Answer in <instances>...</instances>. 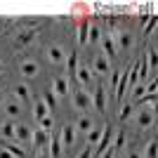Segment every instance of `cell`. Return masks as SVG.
<instances>
[{"instance_id":"17","label":"cell","mask_w":158,"mask_h":158,"mask_svg":"<svg viewBox=\"0 0 158 158\" xmlns=\"http://www.w3.org/2000/svg\"><path fill=\"white\" fill-rule=\"evenodd\" d=\"M153 125V111H149V109H142V113H139V127H151Z\"/></svg>"},{"instance_id":"18","label":"cell","mask_w":158,"mask_h":158,"mask_svg":"<svg viewBox=\"0 0 158 158\" xmlns=\"http://www.w3.org/2000/svg\"><path fill=\"white\" fill-rule=\"evenodd\" d=\"M132 43H135L132 33H127V31H120V33H118V47H123V50H130Z\"/></svg>"},{"instance_id":"10","label":"cell","mask_w":158,"mask_h":158,"mask_svg":"<svg viewBox=\"0 0 158 158\" xmlns=\"http://www.w3.org/2000/svg\"><path fill=\"white\" fill-rule=\"evenodd\" d=\"M76 80H78V85H90V83H92L90 66H78V69H76Z\"/></svg>"},{"instance_id":"15","label":"cell","mask_w":158,"mask_h":158,"mask_svg":"<svg viewBox=\"0 0 158 158\" xmlns=\"http://www.w3.org/2000/svg\"><path fill=\"white\" fill-rule=\"evenodd\" d=\"M92 127H94V120L90 118V116H85V113L76 120V130H80V132H90Z\"/></svg>"},{"instance_id":"20","label":"cell","mask_w":158,"mask_h":158,"mask_svg":"<svg viewBox=\"0 0 158 158\" xmlns=\"http://www.w3.org/2000/svg\"><path fill=\"white\" fill-rule=\"evenodd\" d=\"M5 151H10L14 158H26V153H24V149L21 146H17L14 142H5Z\"/></svg>"},{"instance_id":"32","label":"cell","mask_w":158,"mask_h":158,"mask_svg":"<svg viewBox=\"0 0 158 158\" xmlns=\"http://www.w3.org/2000/svg\"><path fill=\"white\" fill-rule=\"evenodd\" d=\"M137 104H156V94H142V97L137 99Z\"/></svg>"},{"instance_id":"34","label":"cell","mask_w":158,"mask_h":158,"mask_svg":"<svg viewBox=\"0 0 158 158\" xmlns=\"http://www.w3.org/2000/svg\"><path fill=\"white\" fill-rule=\"evenodd\" d=\"M144 92H146V87H144V85H135V87H132V97H137V99L142 97Z\"/></svg>"},{"instance_id":"8","label":"cell","mask_w":158,"mask_h":158,"mask_svg":"<svg viewBox=\"0 0 158 158\" xmlns=\"http://www.w3.org/2000/svg\"><path fill=\"white\" fill-rule=\"evenodd\" d=\"M94 71H97L99 76H109V73H111V64H109V59H106L104 54H97V57H94Z\"/></svg>"},{"instance_id":"28","label":"cell","mask_w":158,"mask_h":158,"mask_svg":"<svg viewBox=\"0 0 158 158\" xmlns=\"http://www.w3.org/2000/svg\"><path fill=\"white\" fill-rule=\"evenodd\" d=\"M43 102H45L47 111H50V109H54V106H57V102H59V99H57L52 92H50V90H47V92H45V99H43Z\"/></svg>"},{"instance_id":"30","label":"cell","mask_w":158,"mask_h":158,"mask_svg":"<svg viewBox=\"0 0 158 158\" xmlns=\"http://www.w3.org/2000/svg\"><path fill=\"white\" fill-rule=\"evenodd\" d=\"M156 156H158V144H156V139H153L146 146V158H156Z\"/></svg>"},{"instance_id":"13","label":"cell","mask_w":158,"mask_h":158,"mask_svg":"<svg viewBox=\"0 0 158 158\" xmlns=\"http://www.w3.org/2000/svg\"><path fill=\"white\" fill-rule=\"evenodd\" d=\"M31 142L38 146V149H43V146L50 142V132H45V130H33L31 132Z\"/></svg>"},{"instance_id":"7","label":"cell","mask_w":158,"mask_h":158,"mask_svg":"<svg viewBox=\"0 0 158 158\" xmlns=\"http://www.w3.org/2000/svg\"><path fill=\"white\" fill-rule=\"evenodd\" d=\"M59 139H61V144H64V146H73V139H76V125H73V123H66Z\"/></svg>"},{"instance_id":"29","label":"cell","mask_w":158,"mask_h":158,"mask_svg":"<svg viewBox=\"0 0 158 158\" xmlns=\"http://www.w3.org/2000/svg\"><path fill=\"white\" fill-rule=\"evenodd\" d=\"M102 40V33H99L97 26H90V33H87V43H99Z\"/></svg>"},{"instance_id":"21","label":"cell","mask_w":158,"mask_h":158,"mask_svg":"<svg viewBox=\"0 0 158 158\" xmlns=\"http://www.w3.org/2000/svg\"><path fill=\"white\" fill-rule=\"evenodd\" d=\"M61 156V139L54 137L50 139V158H59Z\"/></svg>"},{"instance_id":"4","label":"cell","mask_w":158,"mask_h":158,"mask_svg":"<svg viewBox=\"0 0 158 158\" xmlns=\"http://www.w3.org/2000/svg\"><path fill=\"white\" fill-rule=\"evenodd\" d=\"M111 137H113V130L106 125L104 132H102V137H99V142H97V146H94V149H97V156H102V153L111 146Z\"/></svg>"},{"instance_id":"9","label":"cell","mask_w":158,"mask_h":158,"mask_svg":"<svg viewBox=\"0 0 158 158\" xmlns=\"http://www.w3.org/2000/svg\"><path fill=\"white\" fill-rule=\"evenodd\" d=\"M14 139L17 142H31V127L26 123H17L14 125Z\"/></svg>"},{"instance_id":"3","label":"cell","mask_w":158,"mask_h":158,"mask_svg":"<svg viewBox=\"0 0 158 158\" xmlns=\"http://www.w3.org/2000/svg\"><path fill=\"white\" fill-rule=\"evenodd\" d=\"M38 35V28L35 26H28V28H21L19 31V35H17V40H14V47L17 50H21V47H26L28 43H31L33 38Z\"/></svg>"},{"instance_id":"26","label":"cell","mask_w":158,"mask_h":158,"mask_svg":"<svg viewBox=\"0 0 158 158\" xmlns=\"http://www.w3.org/2000/svg\"><path fill=\"white\" fill-rule=\"evenodd\" d=\"M47 116V106L45 102H35V120H43Z\"/></svg>"},{"instance_id":"19","label":"cell","mask_w":158,"mask_h":158,"mask_svg":"<svg viewBox=\"0 0 158 158\" xmlns=\"http://www.w3.org/2000/svg\"><path fill=\"white\" fill-rule=\"evenodd\" d=\"M87 33H90V21H80V26H78V43L80 45H87Z\"/></svg>"},{"instance_id":"39","label":"cell","mask_w":158,"mask_h":158,"mask_svg":"<svg viewBox=\"0 0 158 158\" xmlns=\"http://www.w3.org/2000/svg\"><path fill=\"white\" fill-rule=\"evenodd\" d=\"M127 158H142V156H139V151H130V153H127Z\"/></svg>"},{"instance_id":"35","label":"cell","mask_w":158,"mask_h":158,"mask_svg":"<svg viewBox=\"0 0 158 158\" xmlns=\"http://www.w3.org/2000/svg\"><path fill=\"white\" fill-rule=\"evenodd\" d=\"M153 26H156V14H153L151 19H149V24H146V28H144V35H149V33L153 31Z\"/></svg>"},{"instance_id":"31","label":"cell","mask_w":158,"mask_h":158,"mask_svg":"<svg viewBox=\"0 0 158 158\" xmlns=\"http://www.w3.org/2000/svg\"><path fill=\"white\" fill-rule=\"evenodd\" d=\"M146 66H156V47H149V52H146Z\"/></svg>"},{"instance_id":"14","label":"cell","mask_w":158,"mask_h":158,"mask_svg":"<svg viewBox=\"0 0 158 158\" xmlns=\"http://www.w3.org/2000/svg\"><path fill=\"white\" fill-rule=\"evenodd\" d=\"M47 59L52 61V64H61V61L66 59V57H64V50H61L59 45H52L50 50H47Z\"/></svg>"},{"instance_id":"36","label":"cell","mask_w":158,"mask_h":158,"mask_svg":"<svg viewBox=\"0 0 158 158\" xmlns=\"http://www.w3.org/2000/svg\"><path fill=\"white\" fill-rule=\"evenodd\" d=\"M78 158H92V146L87 144L85 149H83V151H80V156H78Z\"/></svg>"},{"instance_id":"25","label":"cell","mask_w":158,"mask_h":158,"mask_svg":"<svg viewBox=\"0 0 158 158\" xmlns=\"http://www.w3.org/2000/svg\"><path fill=\"white\" fill-rule=\"evenodd\" d=\"M132 111H135V106H132L130 102H125V104L120 106V113H118V118H120V120H127V118L132 116Z\"/></svg>"},{"instance_id":"40","label":"cell","mask_w":158,"mask_h":158,"mask_svg":"<svg viewBox=\"0 0 158 158\" xmlns=\"http://www.w3.org/2000/svg\"><path fill=\"white\" fill-rule=\"evenodd\" d=\"M38 158H50V153H38Z\"/></svg>"},{"instance_id":"37","label":"cell","mask_w":158,"mask_h":158,"mask_svg":"<svg viewBox=\"0 0 158 158\" xmlns=\"http://www.w3.org/2000/svg\"><path fill=\"white\" fill-rule=\"evenodd\" d=\"M99 158H116V149H113V146H109V149H106Z\"/></svg>"},{"instance_id":"12","label":"cell","mask_w":158,"mask_h":158,"mask_svg":"<svg viewBox=\"0 0 158 158\" xmlns=\"http://www.w3.org/2000/svg\"><path fill=\"white\" fill-rule=\"evenodd\" d=\"M2 104H5V111H7L10 118H17V116L21 113V102L17 97H14V99H7V102H2Z\"/></svg>"},{"instance_id":"42","label":"cell","mask_w":158,"mask_h":158,"mask_svg":"<svg viewBox=\"0 0 158 158\" xmlns=\"http://www.w3.org/2000/svg\"><path fill=\"white\" fill-rule=\"evenodd\" d=\"M0 73H2V64H0Z\"/></svg>"},{"instance_id":"33","label":"cell","mask_w":158,"mask_h":158,"mask_svg":"<svg viewBox=\"0 0 158 158\" xmlns=\"http://www.w3.org/2000/svg\"><path fill=\"white\" fill-rule=\"evenodd\" d=\"M38 123H40V130H45V132L52 130V118H50V116H45V118L38 120Z\"/></svg>"},{"instance_id":"23","label":"cell","mask_w":158,"mask_h":158,"mask_svg":"<svg viewBox=\"0 0 158 158\" xmlns=\"http://www.w3.org/2000/svg\"><path fill=\"white\" fill-rule=\"evenodd\" d=\"M14 97L19 99L21 104H26L28 97H31V94H28V87H26V85H17V90H14Z\"/></svg>"},{"instance_id":"1","label":"cell","mask_w":158,"mask_h":158,"mask_svg":"<svg viewBox=\"0 0 158 158\" xmlns=\"http://www.w3.org/2000/svg\"><path fill=\"white\" fill-rule=\"evenodd\" d=\"M73 106H76L78 111L85 113L87 109H92V94L87 92L85 87H78V90L73 92Z\"/></svg>"},{"instance_id":"2","label":"cell","mask_w":158,"mask_h":158,"mask_svg":"<svg viewBox=\"0 0 158 158\" xmlns=\"http://www.w3.org/2000/svg\"><path fill=\"white\" fill-rule=\"evenodd\" d=\"M106 90H104V85H97L94 87V94H92V106L97 109V113L99 116H106Z\"/></svg>"},{"instance_id":"6","label":"cell","mask_w":158,"mask_h":158,"mask_svg":"<svg viewBox=\"0 0 158 158\" xmlns=\"http://www.w3.org/2000/svg\"><path fill=\"white\" fill-rule=\"evenodd\" d=\"M76 69H78V54L71 52L66 57V71H69V78L66 80H73V85H78V80H76Z\"/></svg>"},{"instance_id":"22","label":"cell","mask_w":158,"mask_h":158,"mask_svg":"<svg viewBox=\"0 0 158 158\" xmlns=\"http://www.w3.org/2000/svg\"><path fill=\"white\" fill-rule=\"evenodd\" d=\"M14 120H7V123H2V127H0V132H2V137L5 139H14Z\"/></svg>"},{"instance_id":"38","label":"cell","mask_w":158,"mask_h":158,"mask_svg":"<svg viewBox=\"0 0 158 158\" xmlns=\"http://www.w3.org/2000/svg\"><path fill=\"white\" fill-rule=\"evenodd\" d=\"M0 158H14L10 151H5V149H0Z\"/></svg>"},{"instance_id":"5","label":"cell","mask_w":158,"mask_h":158,"mask_svg":"<svg viewBox=\"0 0 158 158\" xmlns=\"http://www.w3.org/2000/svg\"><path fill=\"white\" fill-rule=\"evenodd\" d=\"M102 47H104V57L109 59V57H113L116 54V38H113V33H106V35H102Z\"/></svg>"},{"instance_id":"11","label":"cell","mask_w":158,"mask_h":158,"mask_svg":"<svg viewBox=\"0 0 158 158\" xmlns=\"http://www.w3.org/2000/svg\"><path fill=\"white\" fill-rule=\"evenodd\" d=\"M52 85H54V87L50 90V92H52V94H54L57 99L66 97V92H69V80H66V78H57V80L52 83Z\"/></svg>"},{"instance_id":"16","label":"cell","mask_w":158,"mask_h":158,"mask_svg":"<svg viewBox=\"0 0 158 158\" xmlns=\"http://www.w3.org/2000/svg\"><path fill=\"white\" fill-rule=\"evenodd\" d=\"M21 73H24V76H26V78H33V76H35V73H38V64H35V61H31V59H26V61H21Z\"/></svg>"},{"instance_id":"24","label":"cell","mask_w":158,"mask_h":158,"mask_svg":"<svg viewBox=\"0 0 158 158\" xmlns=\"http://www.w3.org/2000/svg\"><path fill=\"white\" fill-rule=\"evenodd\" d=\"M102 132H104V127H92V130L87 132V142H90V146H97L99 137H102Z\"/></svg>"},{"instance_id":"27","label":"cell","mask_w":158,"mask_h":158,"mask_svg":"<svg viewBox=\"0 0 158 158\" xmlns=\"http://www.w3.org/2000/svg\"><path fill=\"white\" fill-rule=\"evenodd\" d=\"M111 146H113V149H116V151L125 146V132H123V130H118V132H116V142H113Z\"/></svg>"},{"instance_id":"41","label":"cell","mask_w":158,"mask_h":158,"mask_svg":"<svg viewBox=\"0 0 158 158\" xmlns=\"http://www.w3.org/2000/svg\"><path fill=\"white\" fill-rule=\"evenodd\" d=\"M2 102H5V97H2V92H0V104H2Z\"/></svg>"}]
</instances>
